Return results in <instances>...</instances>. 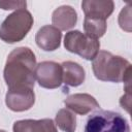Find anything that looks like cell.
I'll list each match as a JSON object with an SVG mask.
<instances>
[{"instance_id": "30bf717a", "label": "cell", "mask_w": 132, "mask_h": 132, "mask_svg": "<svg viewBox=\"0 0 132 132\" xmlns=\"http://www.w3.org/2000/svg\"><path fill=\"white\" fill-rule=\"evenodd\" d=\"M81 9L85 18L106 21L114 9V3L111 0H84L81 2Z\"/></svg>"}, {"instance_id": "5b68a950", "label": "cell", "mask_w": 132, "mask_h": 132, "mask_svg": "<svg viewBox=\"0 0 132 132\" xmlns=\"http://www.w3.org/2000/svg\"><path fill=\"white\" fill-rule=\"evenodd\" d=\"M64 46L68 52L76 54L86 60H93L99 52L100 41L78 30H72L66 33Z\"/></svg>"}, {"instance_id": "ac0fdd59", "label": "cell", "mask_w": 132, "mask_h": 132, "mask_svg": "<svg viewBox=\"0 0 132 132\" xmlns=\"http://www.w3.org/2000/svg\"><path fill=\"white\" fill-rule=\"evenodd\" d=\"M127 93L121 97L120 104L123 108H125L128 112H130V105H131V95H130V82L127 84Z\"/></svg>"}, {"instance_id": "4fadbf2b", "label": "cell", "mask_w": 132, "mask_h": 132, "mask_svg": "<svg viewBox=\"0 0 132 132\" xmlns=\"http://www.w3.org/2000/svg\"><path fill=\"white\" fill-rule=\"evenodd\" d=\"M63 71L62 84L65 87H78L80 86L86 78L85 69L76 62L65 61L61 64Z\"/></svg>"}, {"instance_id": "6da1fadb", "label": "cell", "mask_w": 132, "mask_h": 132, "mask_svg": "<svg viewBox=\"0 0 132 132\" xmlns=\"http://www.w3.org/2000/svg\"><path fill=\"white\" fill-rule=\"evenodd\" d=\"M36 58L33 51L27 46L14 48L7 57L3 76L8 90L29 88L34 89Z\"/></svg>"}, {"instance_id": "e0dca14e", "label": "cell", "mask_w": 132, "mask_h": 132, "mask_svg": "<svg viewBox=\"0 0 132 132\" xmlns=\"http://www.w3.org/2000/svg\"><path fill=\"white\" fill-rule=\"evenodd\" d=\"M27 6L26 1H0V8L4 10L24 9Z\"/></svg>"}, {"instance_id": "7a4b0ae2", "label": "cell", "mask_w": 132, "mask_h": 132, "mask_svg": "<svg viewBox=\"0 0 132 132\" xmlns=\"http://www.w3.org/2000/svg\"><path fill=\"white\" fill-rule=\"evenodd\" d=\"M92 61V69L97 79L125 84L131 81V63L125 58L107 51H99Z\"/></svg>"}, {"instance_id": "d6986e66", "label": "cell", "mask_w": 132, "mask_h": 132, "mask_svg": "<svg viewBox=\"0 0 132 132\" xmlns=\"http://www.w3.org/2000/svg\"><path fill=\"white\" fill-rule=\"evenodd\" d=\"M0 132H6L5 130H0Z\"/></svg>"}, {"instance_id": "7c38bea8", "label": "cell", "mask_w": 132, "mask_h": 132, "mask_svg": "<svg viewBox=\"0 0 132 132\" xmlns=\"http://www.w3.org/2000/svg\"><path fill=\"white\" fill-rule=\"evenodd\" d=\"M13 132H58L52 119L20 120L12 126Z\"/></svg>"}, {"instance_id": "8992f818", "label": "cell", "mask_w": 132, "mask_h": 132, "mask_svg": "<svg viewBox=\"0 0 132 132\" xmlns=\"http://www.w3.org/2000/svg\"><path fill=\"white\" fill-rule=\"evenodd\" d=\"M35 79L44 89H56L62 85L63 71L61 64L54 61H42L35 67Z\"/></svg>"}, {"instance_id": "2e32d148", "label": "cell", "mask_w": 132, "mask_h": 132, "mask_svg": "<svg viewBox=\"0 0 132 132\" xmlns=\"http://www.w3.org/2000/svg\"><path fill=\"white\" fill-rule=\"evenodd\" d=\"M119 25L120 27L127 31L130 32L131 31V9H130V4H128L127 6H125L120 14H119Z\"/></svg>"}, {"instance_id": "277c9868", "label": "cell", "mask_w": 132, "mask_h": 132, "mask_svg": "<svg viewBox=\"0 0 132 132\" xmlns=\"http://www.w3.org/2000/svg\"><path fill=\"white\" fill-rule=\"evenodd\" d=\"M84 132H130V126L121 113L99 109L88 117Z\"/></svg>"}, {"instance_id": "8fae6325", "label": "cell", "mask_w": 132, "mask_h": 132, "mask_svg": "<svg viewBox=\"0 0 132 132\" xmlns=\"http://www.w3.org/2000/svg\"><path fill=\"white\" fill-rule=\"evenodd\" d=\"M77 22V13L75 9L69 5H62L56 8L52 14L53 26L60 31H66L75 26Z\"/></svg>"}, {"instance_id": "5bb4252c", "label": "cell", "mask_w": 132, "mask_h": 132, "mask_svg": "<svg viewBox=\"0 0 132 132\" xmlns=\"http://www.w3.org/2000/svg\"><path fill=\"white\" fill-rule=\"evenodd\" d=\"M55 122L64 132H75L76 130V117L68 108H61L56 114Z\"/></svg>"}, {"instance_id": "9c48e42d", "label": "cell", "mask_w": 132, "mask_h": 132, "mask_svg": "<svg viewBox=\"0 0 132 132\" xmlns=\"http://www.w3.org/2000/svg\"><path fill=\"white\" fill-rule=\"evenodd\" d=\"M62 33L53 25H45L41 27L36 35L35 41L38 47L45 52H53L60 47Z\"/></svg>"}, {"instance_id": "3957f363", "label": "cell", "mask_w": 132, "mask_h": 132, "mask_svg": "<svg viewBox=\"0 0 132 132\" xmlns=\"http://www.w3.org/2000/svg\"><path fill=\"white\" fill-rule=\"evenodd\" d=\"M33 16L26 8L14 10L0 25V39L6 43L23 40L33 26Z\"/></svg>"}, {"instance_id": "9a60e30c", "label": "cell", "mask_w": 132, "mask_h": 132, "mask_svg": "<svg viewBox=\"0 0 132 132\" xmlns=\"http://www.w3.org/2000/svg\"><path fill=\"white\" fill-rule=\"evenodd\" d=\"M106 21L100 19H90L85 18L84 20V30L85 34L93 37V38H100L106 32Z\"/></svg>"}, {"instance_id": "ba28073f", "label": "cell", "mask_w": 132, "mask_h": 132, "mask_svg": "<svg viewBox=\"0 0 132 132\" xmlns=\"http://www.w3.org/2000/svg\"><path fill=\"white\" fill-rule=\"evenodd\" d=\"M64 104L66 108L70 109L72 112L81 116H85L92 110L100 107L97 100L87 93L72 94L64 100Z\"/></svg>"}, {"instance_id": "52a82bcc", "label": "cell", "mask_w": 132, "mask_h": 132, "mask_svg": "<svg viewBox=\"0 0 132 132\" xmlns=\"http://www.w3.org/2000/svg\"><path fill=\"white\" fill-rule=\"evenodd\" d=\"M35 102V94L33 89L22 88L8 90L5 95L6 106L15 112L30 109Z\"/></svg>"}]
</instances>
